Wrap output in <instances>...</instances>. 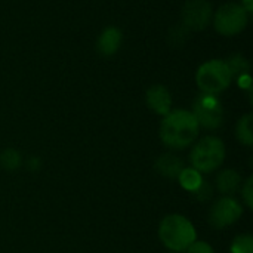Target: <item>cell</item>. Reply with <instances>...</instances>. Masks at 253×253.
Here are the masks:
<instances>
[{
	"label": "cell",
	"mask_w": 253,
	"mask_h": 253,
	"mask_svg": "<svg viewBox=\"0 0 253 253\" xmlns=\"http://www.w3.org/2000/svg\"><path fill=\"white\" fill-rule=\"evenodd\" d=\"M200 126L188 110H170L162 120L159 135L170 150H185L199 138Z\"/></svg>",
	"instance_id": "6da1fadb"
},
{
	"label": "cell",
	"mask_w": 253,
	"mask_h": 253,
	"mask_svg": "<svg viewBox=\"0 0 253 253\" xmlns=\"http://www.w3.org/2000/svg\"><path fill=\"white\" fill-rule=\"evenodd\" d=\"M159 239L169 252L184 253L197 240L194 224L181 213L166 215L159 225Z\"/></svg>",
	"instance_id": "7a4b0ae2"
},
{
	"label": "cell",
	"mask_w": 253,
	"mask_h": 253,
	"mask_svg": "<svg viewBox=\"0 0 253 253\" xmlns=\"http://www.w3.org/2000/svg\"><path fill=\"white\" fill-rule=\"evenodd\" d=\"M227 156L225 144L221 138L208 135L199 139L190 151V165L202 175L218 170Z\"/></svg>",
	"instance_id": "3957f363"
},
{
	"label": "cell",
	"mask_w": 253,
	"mask_h": 253,
	"mask_svg": "<svg viewBox=\"0 0 253 253\" xmlns=\"http://www.w3.org/2000/svg\"><path fill=\"white\" fill-rule=\"evenodd\" d=\"M196 82L203 93L219 95L230 87L233 76L225 61L211 59L199 67L196 73Z\"/></svg>",
	"instance_id": "277c9868"
},
{
	"label": "cell",
	"mask_w": 253,
	"mask_h": 253,
	"mask_svg": "<svg viewBox=\"0 0 253 253\" xmlns=\"http://www.w3.org/2000/svg\"><path fill=\"white\" fill-rule=\"evenodd\" d=\"M191 113L194 114L200 129L216 130L224 125V107L218 95L199 93L193 102Z\"/></svg>",
	"instance_id": "5b68a950"
},
{
	"label": "cell",
	"mask_w": 253,
	"mask_h": 253,
	"mask_svg": "<svg viewBox=\"0 0 253 253\" xmlns=\"http://www.w3.org/2000/svg\"><path fill=\"white\" fill-rule=\"evenodd\" d=\"M249 21V13L239 3H227L213 13L212 22L215 30L222 36H236L242 33Z\"/></svg>",
	"instance_id": "8992f818"
},
{
	"label": "cell",
	"mask_w": 253,
	"mask_h": 253,
	"mask_svg": "<svg viewBox=\"0 0 253 253\" xmlns=\"http://www.w3.org/2000/svg\"><path fill=\"white\" fill-rule=\"evenodd\" d=\"M243 213L245 209L239 200L231 196H222L211 206L208 221L212 228L224 230L239 222Z\"/></svg>",
	"instance_id": "52a82bcc"
},
{
	"label": "cell",
	"mask_w": 253,
	"mask_h": 253,
	"mask_svg": "<svg viewBox=\"0 0 253 253\" xmlns=\"http://www.w3.org/2000/svg\"><path fill=\"white\" fill-rule=\"evenodd\" d=\"M213 18V10L206 0H188L182 7V25L187 30L202 31Z\"/></svg>",
	"instance_id": "ba28073f"
},
{
	"label": "cell",
	"mask_w": 253,
	"mask_h": 253,
	"mask_svg": "<svg viewBox=\"0 0 253 253\" xmlns=\"http://www.w3.org/2000/svg\"><path fill=\"white\" fill-rule=\"evenodd\" d=\"M145 102L148 108L157 116L165 117L172 110V95L163 84H154L147 90Z\"/></svg>",
	"instance_id": "9c48e42d"
},
{
	"label": "cell",
	"mask_w": 253,
	"mask_h": 253,
	"mask_svg": "<svg viewBox=\"0 0 253 253\" xmlns=\"http://www.w3.org/2000/svg\"><path fill=\"white\" fill-rule=\"evenodd\" d=\"M184 168H185L184 160L173 153H165L159 156L154 162L156 172L168 179H176Z\"/></svg>",
	"instance_id": "30bf717a"
},
{
	"label": "cell",
	"mask_w": 253,
	"mask_h": 253,
	"mask_svg": "<svg viewBox=\"0 0 253 253\" xmlns=\"http://www.w3.org/2000/svg\"><path fill=\"white\" fill-rule=\"evenodd\" d=\"M243 184L242 175L236 169H224L216 175L215 187L222 196H234Z\"/></svg>",
	"instance_id": "8fae6325"
},
{
	"label": "cell",
	"mask_w": 253,
	"mask_h": 253,
	"mask_svg": "<svg viewBox=\"0 0 253 253\" xmlns=\"http://www.w3.org/2000/svg\"><path fill=\"white\" fill-rule=\"evenodd\" d=\"M122 44V31L116 27L105 28L98 40H96V49L104 56H113Z\"/></svg>",
	"instance_id": "7c38bea8"
},
{
	"label": "cell",
	"mask_w": 253,
	"mask_h": 253,
	"mask_svg": "<svg viewBox=\"0 0 253 253\" xmlns=\"http://www.w3.org/2000/svg\"><path fill=\"white\" fill-rule=\"evenodd\" d=\"M252 125H253V117L251 113L242 116L236 125V138L237 141L245 145V147H252L253 145V130H252Z\"/></svg>",
	"instance_id": "4fadbf2b"
},
{
	"label": "cell",
	"mask_w": 253,
	"mask_h": 253,
	"mask_svg": "<svg viewBox=\"0 0 253 253\" xmlns=\"http://www.w3.org/2000/svg\"><path fill=\"white\" fill-rule=\"evenodd\" d=\"M178 182H179V185L185 190V191H188V193H194L199 187H200V184L203 182V175L199 172V170H196L194 168H184L182 170H181V173L178 175Z\"/></svg>",
	"instance_id": "5bb4252c"
},
{
	"label": "cell",
	"mask_w": 253,
	"mask_h": 253,
	"mask_svg": "<svg viewBox=\"0 0 253 253\" xmlns=\"http://www.w3.org/2000/svg\"><path fill=\"white\" fill-rule=\"evenodd\" d=\"M22 156L15 148H6L0 153V168L6 172H15L22 166Z\"/></svg>",
	"instance_id": "9a60e30c"
},
{
	"label": "cell",
	"mask_w": 253,
	"mask_h": 253,
	"mask_svg": "<svg viewBox=\"0 0 253 253\" xmlns=\"http://www.w3.org/2000/svg\"><path fill=\"white\" fill-rule=\"evenodd\" d=\"M225 62H227V65H228V70H230L233 79H234V77L239 79V77H242V76H245V74H249L251 65H249L248 59H246L243 55H233V56H230Z\"/></svg>",
	"instance_id": "2e32d148"
},
{
	"label": "cell",
	"mask_w": 253,
	"mask_h": 253,
	"mask_svg": "<svg viewBox=\"0 0 253 253\" xmlns=\"http://www.w3.org/2000/svg\"><path fill=\"white\" fill-rule=\"evenodd\" d=\"M230 253H253V237L251 234H239L233 239Z\"/></svg>",
	"instance_id": "e0dca14e"
},
{
	"label": "cell",
	"mask_w": 253,
	"mask_h": 253,
	"mask_svg": "<svg viewBox=\"0 0 253 253\" xmlns=\"http://www.w3.org/2000/svg\"><path fill=\"white\" fill-rule=\"evenodd\" d=\"M193 196H194V199H196L197 202H200V203L209 202V200L213 197V187H212V184H211L209 181H205V179H203V182L200 184V187L193 193Z\"/></svg>",
	"instance_id": "ac0fdd59"
},
{
	"label": "cell",
	"mask_w": 253,
	"mask_h": 253,
	"mask_svg": "<svg viewBox=\"0 0 253 253\" xmlns=\"http://www.w3.org/2000/svg\"><path fill=\"white\" fill-rule=\"evenodd\" d=\"M239 191L242 193V200H243L245 206H246L249 211H252L253 209V178L252 176H249L246 181H243V184H242V187H240V190H239Z\"/></svg>",
	"instance_id": "d6986e66"
},
{
	"label": "cell",
	"mask_w": 253,
	"mask_h": 253,
	"mask_svg": "<svg viewBox=\"0 0 253 253\" xmlns=\"http://www.w3.org/2000/svg\"><path fill=\"white\" fill-rule=\"evenodd\" d=\"M184 253H215L213 248L208 243V242H203V240H196L193 242L187 251Z\"/></svg>",
	"instance_id": "ffe728a7"
},
{
	"label": "cell",
	"mask_w": 253,
	"mask_h": 253,
	"mask_svg": "<svg viewBox=\"0 0 253 253\" xmlns=\"http://www.w3.org/2000/svg\"><path fill=\"white\" fill-rule=\"evenodd\" d=\"M40 166H42V160H40L39 157H36V156H33V157H30V159L27 160V168H28L31 172H37V170L40 169Z\"/></svg>",
	"instance_id": "44dd1931"
},
{
	"label": "cell",
	"mask_w": 253,
	"mask_h": 253,
	"mask_svg": "<svg viewBox=\"0 0 253 253\" xmlns=\"http://www.w3.org/2000/svg\"><path fill=\"white\" fill-rule=\"evenodd\" d=\"M252 1L253 0H243V1H242V6H243V9H245L248 13H251V12H252V9H253Z\"/></svg>",
	"instance_id": "7402d4cb"
},
{
	"label": "cell",
	"mask_w": 253,
	"mask_h": 253,
	"mask_svg": "<svg viewBox=\"0 0 253 253\" xmlns=\"http://www.w3.org/2000/svg\"><path fill=\"white\" fill-rule=\"evenodd\" d=\"M169 253H178V252H169Z\"/></svg>",
	"instance_id": "603a6c76"
}]
</instances>
